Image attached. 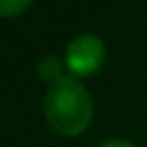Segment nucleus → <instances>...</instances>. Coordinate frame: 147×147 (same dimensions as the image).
Instances as JSON below:
<instances>
[{
	"instance_id": "obj_2",
	"label": "nucleus",
	"mask_w": 147,
	"mask_h": 147,
	"mask_svg": "<svg viewBox=\"0 0 147 147\" xmlns=\"http://www.w3.org/2000/svg\"><path fill=\"white\" fill-rule=\"evenodd\" d=\"M63 61L71 78H91L106 61V43L95 32H80L67 43Z\"/></svg>"
},
{
	"instance_id": "obj_1",
	"label": "nucleus",
	"mask_w": 147,
	"mask_h": 147,
	"mask_svg": "<svg viewBox=\"0 0 147 147\" xmlns=\"http://www.w3.org/2000/svg\"><path fill=\"white\" fill-rule=\"evenodd\" d=\"M43 117L59 136L76 138L93 121V97L78 78L65 76L50 84L43 95Z\"/></svg>"
},
{
	"instance_id": "obj_4",
	"label": "nucleus",
	"mask_w": 147,
	"mask_h": 147,
	"mask_svg": "<svg viewBox=\"0 0 147 147\" xmlns=\"http://www.w3.org/2000/svg\"><path fill=\"white\" fill-rule=\"evenodd\" d=\"M35 0H0V18L2 20H13L24 15L32 7Z\"/></svg>"
},
{
	"instance_id": "obj_3",
	"label": "nucleus",
	"mask_w": 147,
	"mask_h": 147,
	"mask_svg": "<svg viewBox=\"0 0 147 147\" xmlns=\"http://www.w3.org/2000/svg\"><path fill=\"white\" fill-rule=\"evenodd\" d=\"M37 76L43 80V82H48V87L54 82H59L61 78H65L67 74H65V61H61L59 56H43L39 63H37Z\"/></svg>"
},
{
	"instance_id": "obj_5",
	"label": "nucleus",
	"mask_w": 147,
	"mask_h": 147,
	"mask_svg": "<svg viewBox=\"0 0 147 147\" xmlns=\"http://www.w3.org/2000/svg\"><path fill=\"white\" fill-rule=\"evenodd\" d=\"M97 147H138L134 141H130V138H121V136H115V138H108V141L100 143Z\"/></svg>"
}]
</instances>
